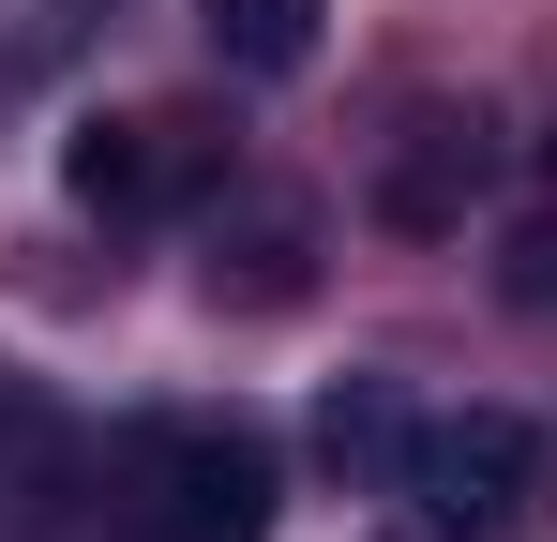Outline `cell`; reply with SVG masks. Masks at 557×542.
<instances>
[{"label":"cell","mask_w":557,"mask_h":542,"mask_svg":"<svg viewBox=\"0 0 557 542\" xmlns=\"http://www.w3.org/2000/svg\"><path fill=\"white\" fill-rule=\"evenodd\" d=\"M528 301H543V317H557V271H528Z\"/></svg>","instance_id":"8"},{"label":"cell","mask_w":557,"mask_h":542,"mask_svg":"<svg viewBox=\"0 0 557 542\" xmlns=\"http://www.w3.org/2000/svg\"><path fill=\"white\" fill-rule=\"evenodd\" d=\"M121 513L151 542H257L272 528V438L257 422H151L121 452Z\"/></svg>","instance_id":"2"},{"label":"cell","mask_w":557,"mask_h":542,"mask_svg":"<svg viewBox=\"0 0 557 542\" xmlns=\"http://www.w3.org/2000/svg\"><path fill=\"white\" fill-rule=\"evenodd\" d=\"M196 15H211L226 76H301L317 61V0H196Z\"/></svg>","instance_id":"6"},{"label":"cell","mask_w":557,"mask_h":542,"mask_svg":"<svg viewBox=\"0 0 557 542\" xmlns=\"http://www.w3.org/2000/svg\"><path fill=\"white\" fill-rule=\"evenodd\" d=\"M211 167H226V136H196V121H91V136L61 151V181H76L91 211H166V196H196Z\"/></svg>","instance_id":"3"},{"label":"cell","mask_w":557,"mask_h":542,"mask_svg":"<svg viewBox=\"0 0 557 542\" xmlns=\"http://www.w3.org/2000/svg\"><path fill=\"white\" fill-rule=\"evenodd\" d=\"M482 167H497V151H482V121H453V106H437V121H407V151H392V181H376V196H392V226H453L467 196H482Z\"/></svg>","instance_id":"4"},{"label":"cell","mask_w":557,"mask_h":542,"mask_svg":"<svg viewBox=\"0 0 557 542\" xmlns=\"http://www.w3.org/2000/svg\"><path fill=\"white\" fill-rule=\"evenodd\" d=\"M61 482H76V438H61L30 392H0V542H46V528H61Z\"/></svg>","instance_id":"5"},{"label":"cell","mask_w":557,"mask_h":542,"mask_svg":"<svg viewBox=\"0 0 557 542\" xmlns=\"http://www.w3.org/2000/svg\"><path fill=\"white\" fill-rule=\"evenodd\" d=\"M91 15H106V0H0V90H30L46 61H76Z\"/></svg>","instance_id":"7"},{"label":"cell","mask_w":557,"mask_h":542,"mask_svg":"<svg viewBox=\"0 0 557 542\" xmlns=\"http://www.w3.org/2000/svg\"><path fill=\"white\" fill-rule=\"evenodd\" d=\"M376 482L407 497L422 542H497L528 513V482H543V422L528 407H407V438H392Z\"/></svg>","instance_id":"1"}]
</instances>
